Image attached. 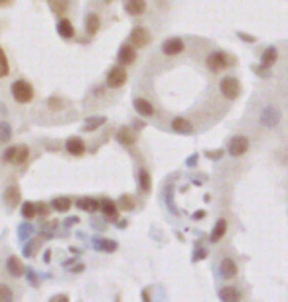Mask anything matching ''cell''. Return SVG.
I'll return each instance as SVG.
<instances>
[{
	"mask_svg": "<svg viewBox=\"0 0 288 302\" xmlns=\"http://www.w3.org/2000/svg\"><path fill=\"white\" fill-rule=\"evenodd\" d=\"M99 30H101V18H99V14H95V12L87 14V18H85V32H87V36H97Z\"/></svg>",
	"mask_w": 288,
	"mask_h": 302,
	"instance_id": "cell-15",
	"label": "cell"
},
{
	"mask_svg": "<svg viewBox=\"0 0 288 302\" xmlns=\"http://www.w3.org/2000/svg\"><path fill=\"white\" fill-rule=\"evenodd\" d=\"M249 148H251L249 138H247L245 134H237V136H233V138L229 140V144H227V152H229L231 156H243Z\"/></svg>",
	"mask_w": 288,
	"mask_h": 302,
	"instance_id": "cell-4",
	"label": "cell"
},
{
	"mask_svg": "<svg viewBox=\"0 0 288 302\" xmlns=\"http://www.w3.org/2000/svg\"><path fill=\"white\" fill-rule=\"evenodd\" d=\"M128 43H132L136 49H138V47H144V45H148V43H150V32H148L146 28H144V26H136V28H132Z\"/></svg>",
	"mask_w": 288,
	"mask_h": 302,
	"instance_id": "cell-8",
	"label": "cell"
},
{
	"mask_svg": "<svg viewBox=\"0 0 288 302\" xmlns=\"http://www.w3.org/2000/svg\"><path fill=\"white\" fill-rule=\"evenodd\" d=\"M28 156H30V150H28V146H18V150H16V156H14V164H24L26 160H28Z\"/></svg>",
	"mask_w": 288,
	"mask_h": 302,
	"instance_id": "cell-30",
	"label": "cell"
},
{
	"mask_svg": "<svg viewBox=\"0 0 288 302\" xmlns=\"http://www.w3.org/2000/svg\"><path fill=\"white\" fill-rule=\"evenodd\" d=\"M132 107H134V111H136L140 117H152V115H154L152 103H150V101H146L144 97H134Z\"/></svg>",
	"mask_w": 288,
	"mask_h": 302,
	"instance_id": "cell-11",
	"label": "cell"
},
{
	"mask_svg": "<svg viewBox=\"0 0 288 302\" xmlns=\"http://www.w3.org/2000/svg\"><path fill=\"white\" fill-rule=\"evenodd\" d=\"M276 60H278V49H276L274 45H268L265 52L261 54V65L257 67V71H259L263 77H267L263 69H270V67L276 64Z\"/></svg>",
	"mask_w": 288,
	"mask_h": 302,
	"instance_id": "cell-7",
	"label": "cell"
},
{
	"mask_svg": "<svg viewBox=\"0 0 288 302\" xmlns=\"http://www.w3.org/2000/svg\"><path fill=\"white\" fill-rule=\"evenodd\" d=\"M77 208H79L81 212H89V214H93V212L101 210V201L93 199V197H81V199L77 201Z\"/></svg>",
	"mask_w": 288,
	"mask_h": 302,
	"instance_id": "cell-19",
	"label": "cell"
},
{
	"mask_svg": "<svg viewBox=\"0 0 288 302\" xmlns=\"http://www.w3.org/2000/svg\"><path fill=\"white\" fill-rule=\"evenodd\" d=\"M12 0H0V6H10Z\"/></svg>",
	"mask_w": 288,
	"mask_h": 302,
	"instance_id": "cell-41",
	"label": "cell"
},
{
	"mask_svg": "<svg viewBox=\"0 0 288 302\" xmlns=\"http://www.w3.org/2000/svg\"><path fill=\"white\" fill-rule=\"evenodd\" d=\"M22 216L26 219H32L38 216V204H34V201H26V204L22 206Z\"/></svg>",
	"mask_w": 288,
	"mask_h": 302,
	"instance_id": "cell-27",
	"label": "cell"
},
{
	"mask_svg": "<svg viewBox=\"0 0 288 302\" xmlns=\"http://www.w3.org/2000/svg\"><path fill=\"white\" fill-rule=\"evenodd\" d=\"M206 64H207V67H209L213 73H217V71H225V69L233 64V60H231L225 52H213V54L207 56Z\"/></svg>",
	"mask_w": 288,
	"mask_h": 302,
	"instance_id": "cell-3",
	"label": "cell"
},
{
	"mask_svg": "<svg viewBox=\"0 0 288 302\" xmlns=\"http://www.w3.org/2000/svg\"><path fill=\"white\" fill-rule=\"evenodd\" d=\"M239 36H241L245 42H257V38H253V36H249V34H243V32H239Z\"/></svg>",
	"mask_w": 288,
	"mask_h": 302,
	"instance_id": "cell-37",
	"label": "cell"
},
{
	"mask_svg": "<svg viewBox=\"0 0 288 302\" xmlns=\"http://www.w3.org/2000/svg\"><path fill=\"white\" fill-rule=\"evenodd\" d=\"M52 302H69V298H67V296H63V294H60V296H56Z\"/></svg>",
	"mask_w": 288,
	"mask_h": 302,
	"instance_id": "cell-40",
	"label": "cell"
},
{
	"mask_svg": "<svg viewBox=\"0 0 288 302\" xmlns=\"http://www.w3.org/2000/svg\"><path fill=\"white\" fill-rule=\"evenodd\" d=\"M217 296H219L221 302H241V292H239V288H235V286H223V288H219Z\"/></svg>",
	"mask_w": 288,
	"mask_h": 302,
	"instance_id": "cell-13",
	"label": "cell"
},
{
	"mask_svg": "<svg viewBox=\"0 0 288 302\" xmlns=\"http://www.w3.org/2000/svg\"><path fill=\"white\" fill-rule=\"evenodd\" d=\"M95 249L107 251V253H113V251H117V241H111V239H99V241H95Z\"/></svg>",
	"mask_w": 288,
	"mask_h": 302,
	"instance_id": "cell-26",
	"label": "cell"
},
{
	"mask_svg": "<svg viewBox=\"0 0 288 302\" xmlns=\"http://www.w3.org/2000/svg\"><path fill=\"white\" fill-rule=\"evenodd\" d=\"M101 212H103V216H105L107 219H111V221H117V219H119V206L115 204L113 199H103V201H101Z\"/></svg>",
	"mask_w": 288,
	"mask_h": 302,
	"instance_id": "cell-18",
	"label": "cell"
},
{
	"mask_svg": "<svg viewBox=\"0 0 288 302\" xmlns=\"http://www.w3.org/2000/svg\"><path fill=\"white\" fill-rule=\"evenodd\" d=\"M184 40L182 38H168L164 43H162V54L168 56V58H174V56H180L184 52Z\"/></svg>",
	"mask_w": 288,
	"mask_h": 302,
	"instance_id": "cell-9",
	"label": "cell"
},
{
	"mask_svg": "<svg viewBox=\"0 0 288 302\" xmlns=\"http://www.w3.org/2000/svg\"><path fill=\"white\" fill-rule=\"evenodd\" d=\"M219 269H221V275H223L225 279H233V277H237V265H235V261H233L231 257L221 259Z\"/></svg>",
	"mask_w": 288,
	"mask_h": 302,
	"instance_id": "cell-21",
	"label": "cell"
},
{
	"mask_svg": "<svg viewBox=\"0 0 288 302\" xmlns=\"http://www.w3.org/2000/svg\"><path fill=\"white\" fill-rule=\"evenodd\" d=\"M38 214H43L45 216L47 214V206L45 204H38Z\"/></svg>",
	"mask_w": 288,
	"mask_h": 302,
	"instance_id": "cell-39",
	"label": "cell"
},
{
	"mask_svg": "<svg viewBox=\"0 0 288 302\" xmlns=\"http://www.w3.org/2000/svg\"><path fill=\"white\" fill-rule=\"evenodd\" d=\"M126 77H128V73H126V69L123 65H113L109 69V73H107V87L121 89L126 83Z\"/></svg>",
	"mask_w": 288,
	"mask_h": 302,
	"instance_id": "cell-5",
	"label": "cell"
},
{
	"mask_svg": "<svg viewBox=\"0 0 288 302\" xmlns=\"http://www.w3.org/2000/svg\"><path fill=\"white\" fill-rule=\"evenodd\" d=\"M123 206H124V208H128V210H132V206H134V204H132V199L123 197Z\"/></svg>",
	"mask_w": 288,
	"mask_h": 302,
	"instance_id": "cell-38",
	"label": "cell"
},
{
	"mask_svg": "<svg viewBox=\"0 0 288 302\" xmlns=\"http://www.w3.org/2000/svg\"><path fill=\"white\" fill-rule=\"evenodd\" d=\"M219 91H221V95L225 97V99H229V101H235L239 95H241V83H239V79H235V77H223L221 81H219Z\"/></svg>",
	"mask_w": 288,
	"mask_h": 302,
	"instance_id": "cell-2",
	"label": "cell"
},
{
	"mask_svg": "<svg viewBox=\"0 0 288 302\" xmlns=\"http://www.w3.org/2000/svg\"><path fill=\"white\" fill-rule=\"evenodd\" d=\"M105 2H107V4H109V2H113V0H105Z\"/></svg>",
	"mask_w": 288,
	"mask_h": 302,
	"instance_id": "cell-42",
	"label": "cell"
},
{
	"mask_svg": "<svg viewBox=\"0 0 288 302\" xmlns=\"http://www.w3.org/2000/svg\"><path fill=\"white\" fill-rule=\"evenodd\" d=\"M65 148H67V152L73 154V156H83V154H85V142H83L79 136H71V138H67Z\"/></svg>",
	"mask_w": 288,
	"mask_h": 302,
	"instance_id": "cell-14",
	"label": "cell"
},
{
	"mask_svg": "<svg viewBox=\"0 0 288 302\" xmlns=\"http://www.w3.org/2000/svg\"><path fill=\"white\" fill-rule=\"evenodd\" d=\"M58 34L63 40H73L75 38V28L67 18H60L58 20Z\"/></svg>",
	"mask_w": 288,
	"mask_h": 302,
	"instance_id": "cell-17",
	"label": "cell"
},
{
	"mask_svg": "<svg viewBox=\"0 0 288 302\" xmlns=\"http://www.w3.org/2000/svg\"><path fill=\"white\" fill-rule=\"evenodd\" d=\"M52 208H54L56 212H60V214H65V212H69V208H71V199L65 197V195L56 197V199L52 201Z\"/></svg>",
	"mask_w": 288,
	"mask_h": 302,
	"instance_id": "cell-23",
	"label": "cell"
},
{
	"mask_svg": "<svg viewBox=\"0 0 288 302\" xmlns=\"http://www.w3.org/2000/svg\"><path fill=\"white\" fill-rule=\"evenodd\" d=\"M259 121L265 129H274L278 123H280V111L274 107V105H267L261 115H259Z\"/></svg>",
	"mask_w": 288,
	"mask_h": 302,
	"instance_id": "cell-6",
	"label": "cell"
},
{
	"mask_svg": "<svg viewBox=\"0 0 288 302\" xmlns=\"http://www.w3.org/2000/svg\"><path fill=\"white\" fill-rule=\"evenodd\" d=\"M225 233H227V221L225 219H217L215 225H213V231L209 235V241L211 243H217V241H221L225 237Z\"/></svg>",
	"mask_w": 288,
	"mask_h": 302,
	"instance_id": "cell-20",
	"label": "cell"
},
{
	"mask_svg": "<svg viewBox=\"0 0 288 302\" xmlns=\"http://www.w3.org/2000/svg\"><path fill=\"white\" fill-rule=\"evenodd\" d=\"M16 150H18V146H10L6 152H4V156H2V160L4 162H14V156H16Z\"/></svg>",
	"mask_w": 288,
	"mask_h": 302,
	"instance_id": "cell-36",
	"label": "cell"
},
{
	"mask_svg": "<svg viewBox=\"0 0 288 302\" xmlns=\"http://www.w3.org/2000/svg\"><path fill=\"white\" fill-rule=\"evenodd\" d=\"M117 138H119L124 146H130V144H134V140H136V138H134V134H132L128 129H121V132L117 134Z\"/></svg>",
	"mask_w": 288,
	"mask_h": 302,
	"instance_id": "cell-29",
	"label": "cell"
},
{
	"mask_svg": "<svg viewBox=\"0 0 288 302\" xmlns=\"http://www.w3.org/2000/svg\"><path fill=\"white\" fill-rule=\"evenodd\" d=\"M14 294L8 284H0V302H12Z\"/></svg>",
	"mask_w": 288,
	"mask_h": 302,
	"instance_id": "cell-34",
	"label": "cell"
},
{
	"mask_svg": "<svg viewBox=\"0 0 288 302\" xmlns=\"http://www.w3.org/2000/svg\"><path fill=\"white\" fill-rule=\"evenodd\" d=\"M12 138V127L8 123H0V142H8Z\"/></svg>",
	"mask_w": 288,
	"mask_h": 302,
	"instance_id": "cell-33",
	"label": "cell"
},
{
	"mask_svg": "<svg viewBox=\"0 0 288 302\" xmlns=\"http://www.w3.org/2000/svg\"><path fill=\"white\" fill-rule=\"evenodd\" d=\"M4 199H6V204H8L10 208H16L18 201H20V188H18V186H10V188L6 190Z\"/></svg>",
	"mask_w": 288,
	"mask_h": 302,
	"instance_id": "cell-22",
	"label": "cell"
},
{
	"mask_svg": "<svg viewBox=\"0 0 288 302\" xmlns=\"http://www.w3.org/2000/svg\"><path fill=\"white\" fill-rule=\"evenodd\" d=\"M47 107H52L54 111H60V109H63V103H62V99L52 97V99H47Z\"/></svg>",
	"mask_w": 288,
	"mask_h": 302,
	"instance_id": "cell-35",
	"label": "cell"
},
{
	"mask_svg": "<svg viewBox=\"0 0 288 302\" xmlns=\"http://www.w3.org/2000/svg\"><path fill=\"white\" fill-rule=\"evenodd\" d=\"M6 269H8V273H10L12 277H22V273H24V267H22V263L18 261V257H10V259L6 261Z\"/></svg>",
	"mask_w": 288,
	"mask_h": 302,
	"instance_id": "cell-24",
	"label": "cell"
},
{
	"mask_svg": "<svg viewBox=\"0 0 288 302\" xmlns=\"http://www.w3.org/2000/svg\"><path fill=\"white\" fill-rule=\"evenodd\" d=\"M10 73V64H8V58L4 54V49L0 47V77H6Z\"/></svg>",
	"mask_w": 288,
	"mask_h": 302,
	"instance_id": "cell-28",
	"label": "cell"
},
{
	"mask_svg": "<svg viewBox=\"0 0 288 302\" xmlns=\"http://www.w3.org/2000/svg\"><path fill=\"white\" fill-rule=\"evenodd\" d=\"M50 4H52V10L56 12V14H63V12H67V0H50Z\"/></svg>",
	"mask_w": 288,
	"mask_h": 302,
	"instance_id": "cell-32",
	"label": "cell"
},
{
	"mask_svg": "<svg viewBox=\"0 0 288 302\" xmlns=\"http://www.w3.org/2000/svg\"><path fill=\"white\" fill-rule=\"evenodd\" d=\"M105 123H107V119H105V117H99V119H89L83 130H85V132H93L95 129H99V127H101V125H105Z\"/></svg>",
	"mask_w": 288,
	"mask_h": 302,
	"instance_id": "cell-31",
	"label": "cell"
},
{
	"mask_svg": "<svg viewBox=\"0 0 288 302\" xmlns=\"http://www.w3.org/2000/svg\"><path fill=\"white\" fill-rule=\"evenodd\" d=\"M138 186H140V190H142V192H150V188H152L150 174H148L146 170H144V168L138 172Z\"/></svg>",
	"mask_w": 288,
	"mask_h": 302,
	"instance_id": "cell-25",
	"label": "cell"
},
{
	"mask_svg": "<svg viewBox=\"0 0 288 302\" xmlns=\"http://www.w3.org/2000/svg\"><path fill=\"white\" fill-rule=\"evenodd\" d=\"M123 4L128 16H142L146 12V0H123Z\"/></svg>",
	"mask_w": 288,
	"mask_h": 302,
	"instance_id": "cell-10",
	"label": "cell"
},
{
	"mask_svg": "<svg viewBox=\"0 0 288 302\" xmlns=\"http://www.w3.org/2000/svg\"><path fill=\"white\" fill-rule=\"evenodd\" d=\"M117 58H119L121 65L132 64V62L136 60V47H134L132 43H123L121 49H119V54H117Z\"/></svg>",
	"mask_w": 288,
	"mask_h": 302,
	"instance_id": "cell-12",
	"label": "cell"
},
{
	"mask_svg": "<svg viewBox=\"0 0 288 302\" xmlns=\"http://www.w3.org/2000/svg\"><path fill=\"white\" fill-rule=\"evenodd\" d=\"M172 130L178 132V134H191L194 132V127H191V123L184 117H174L172 119Z\"/></svg>",
	"mask_w": 288,
	"mask_h": 302,
	"instance_id": "cell-16",
	"label": "cell"
},
{
	"mask_svg": "<svg viewBox=\"0 0 288 302\" xmlns=\"http://www.w3.org/2000/svg\"><path fill=\"white\" fill-rule=\"evenodd\" d=\"M10 93H12L14 101H16V103H20V105H28L30 101L34 99V87L26 79H16L12 83V87H10Z\"/></svg>",
	"mask_w": 288,
	"mask_h": 302,
	"instance_id": "cell-1",
	"label": "cell"
}]
</instances>
